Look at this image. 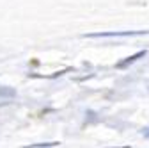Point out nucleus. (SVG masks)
I'll list each match as a JSON object with an SVG mask.
<instances>
[{
    "instance_id": "1",
    "label": "nucleus",
    "mask_w": 149,
    "mask_h": 148,
    "mask_svg": "<svg viewBox=\"0 0 149 148\" xmlns=\"http://www.w3.org/2000/svg\"><path fill=\"white\" fill-rule=\"evenodd\" d=\"M140 36H149V30H108V32H89L82 34V38H140Z\"/></svg>"
},
{
    "instance_id": "2",
    "label": "nucleus",
    "mask_w": 149,
    "mask_h": 148,
    "mask_svg": "<svg viewBox=\"0 0 149 148\" xmlns=\"http://www.w3.org/2000/svg\"><path fill=\"white\" fill-rule=\"evenodd\" d=\"M146 55H147V50H146V48H144V50H139V52H135L133 55H128V57L117 61V63H116V70H126V68H130L132 64H135L139 59L146 57Z\"/></svg>"
},
{
    "instance_id": "3",
    "label": "nucleus",
    "mask_w": 149,
    "mask_h": 148,
    "mask_svg": "<svg viewBox=\"0 0 149 148\" xmlns=\"http://www.w3.org/2000/svg\"><path fill=\"white\" fill-rule=\"evenodd\" d=\"M59 141H50V143H34V144H25L23 148H55L59 146Z\"/></svg>"
},
{
    "instance_id": "4",
    "label": "nucleus",
    "mask_w": 149,
    "mask_h": 148,
    "mask_svg": "<svg viewBox=\"0 0 149 148\" xmlns=\"http://www.w3.org/2000/svg\"><path fill=\"white\" fill-rule=\"evenodd\" d=\"M14 95H16L14 89H11V87H2V86H0V97H2V98H13Z\"/></svg>"
},
{
    "instance_id": "5",
    "label": "nucleus",
    "mask_w": 149,
    "mask_h": 148,
    "mask_svg": "<svg viewBox=\"0 0 149 148\" xmlns=\"http://www.w3.org/2000/svg\"><path fill=\"white\" fill-rule=\"evenodd\" d=\"M140 136H144L146 139H149V127H144L142 130H140Z\"/></svg>"
},
{
    "instance_id": "6",
    "label": "nucleus",
    "mask_w": 149,
    "mask_h": 148,
    "mask_svg": "<svg viewBox=\"0 0 149 148\" xmlns=\"http://www.w3.org/2000/svg\"><path fill=\"white\" fill-rule=\"evenodd\" d=\"M114 148H132V146H130V144H128V146H114Z\"/></svg>"
}]
</instances>
